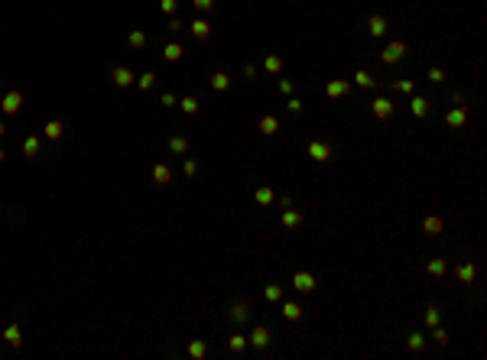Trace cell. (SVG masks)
<instances>
[{
  "instance_id": "cell-40",
  "label": "cell",
  "mask_w": 487,
  "mask_h": 360,
  "mask_svg": "<svg viewBox=\"0 0 487 360\" xmlns=\"http://www.w3.org/2000/svg\"><path fill=\"white\" fill-rule=\"evenodd\" d=\"M286 107H289V114H302V101H299V98H289Z\"/></svg>"
},
{
  "instance_id": "cell-27",
  "label": "cell",
  "mask_w": 487,
  "mask_h": 360,
  "mask_svg": "<svg viewBox=\"0 0 487 360\" xmlns=\"http://www.w3.org/2000/svg\"><path fill=\"white\" fill-rule=\"evenodd\" d=\"M263 68H266V72H273V75H279V72H283V59H279V55H266V59H263Z\"/></svg>"
},
{
  "instance_id": "cell-22",
  "label": "cell",
  "mask_w": 487,
  "mask_h": 360,
  "mask_svg": "<svg viewBox=\"0 0 487 360\" xmlns=\"http://www.w3.org/2000/svg\"><path fill=\"white\" fill-rule=\"evenodd\" d=\"M354 85H358V88H374L377 81H374V75H370V72L358 68V72H354Z\"/></svg>"
},
{
  "instance_id": "cell-4",
  "label": "cell",
  "mask_w": 487,
  "mask_h": 360,
  "mask_svg": "<svg viewBox=\"0 0 487 360\" xmlns=\"http://www.w3.org/2000/svg\"><path fill=\"white\" fill-rule=\"evenodd\" d=\"M292 289H299V292H315V276L305 273V269H299V273L292 276Z\"/></svg>"
},
{
  "instance_id": "cell-36",
  "label": "cell",
  "mask_w": 487,
  "mask_h": 360,
  "mask_svg": "<svg viewBox=\"0 0 487 360\" xmlns=\"http://www.w3.org/2000/svg\"><path fill=\"white\" fill-rule=\"evenodd\" d=\"M136 85H140V88H143V91H149V88H153V85H156V75H153V72H146V75H140V78H136Z\"/></svg>"
},
{
  "instance_id": "cell-21",
  "label": "cell",
  "mask_w": 487,
  "mask_h": 360,
  "mask_svg": "<svg viewBox=\"0 0 487 360\" xmlns=\"http://www.w3.org/2000/svg\"><path fill=\"white\" fill-rule=\"evenodd\" d=\"M211 88H215V91H228V88H231V75L215 72V75H211Z\"/></svg>"
},
{
  "instance_id": "cell-43",
  "label": "cell",
  "mask_w": 487,
  "mask_h": 360,
  "mask_svg": "<svg viewBox=\"0 0 487 360\" xmlns=\"http://www.w3.org/2000/svg\"><path fill=\"white\" fill-rule=\"evenodd\" d=\"M211 7H215V0H195V10L198 13H208Z\"/></svg>"
},
{
  "instance_id": "cell-47",
  "label": "cell",
  "mask_w": 487,
  "mask_h": 360,
  "mask_svg": "<svg viewBox=\"0 0 487 360\" xmlns=\"http://www.w3.org/2000/svg\"><path fill=\"white\" fill-rule=\"evenodd\" d=\"M4 133H7V123H4V120H0V136H4Z\"/></svg>"
},
{
  "instance_id": "cell-30",
  "label": "cell",
  "mask_w": 487,
  "mask_h": 360,
  "mask_svg": "<svg viewBox=\"0 0 487 360\" xmlns=\"http://www.w3.org/2000/svg\"><path fill=\"white\" fill-rule=\"evenodd\" d=\"M426 324H429V328H435V324H442V311H438L435 305H429V308H426Z\"/></svg>"
},
{
  "instance_id": "cell-38",
  "label": "cell",
  "mask_w": 487,
  "mask_h": 360,
  "mask_svg": "<svg viewBox=\"0 0 487 360\" xmlns=\"http://www.w3.org/2000/svg\"><path fill=\"white\" fill-rule=\"evenodd\" d=\"M266 299H270V302H279V299H283V286H266Z\"/></svg>"
},
{
  "instance_id": "cell-26",
  "label": "cell",
  "mask_w": 487,
  "mask_h": 360,
  "mask_svg": "<svg viewBox=\"0 0 487 360\" xmlns=\"http://www.w3.org/2000/svg\"><path fill=\"white\" fill-rule=\"evenodd\" d=\"M182 52H185V49H182L179 43H169L166 49H163V55H166V62H182Z\"/></svg>"
},
{
  "instance_id": "cell-15",
  "label": "cell",
  "mask_w": 487,
  "mask_h": 360,
  "mask_svg": "<svg viewBox=\"0 0 487 360\" xmlns=\"http://www.w3.org/2000/svg\"><path fill=\"white\" fill-rule=\"evenodd\" d=\"M192 36H195L198 43H205V39L211 36V26H208V20H195V23H192Z\"/></svg>"
},
{
  "instance_id": "cell-28",
  "label": "cell",
  "mask_w": 487,
  "mask_h": 360,
  "mask_svg": "<svg viewBox=\"0 0 487 360\" xmlns=\"http://www.w3.org/2000/svg\"><path fill=\"white\" fill-rule=\"evenodd\" d=\"M23 153L26 156H39V136H26V140H23Z\"/></svg>"
},
{
  "instance_id": "cell-10",
  "label": "cell",
  "mask_w": 487,
  "mask_h": 360,
  "mask_svg": "<svg viewBox=\"0 0 487 360\" xmlns=\"http://www.w3.org/2000/svg\"><path fill=\"white\" fill-rule=\"evenodd\" d=\"M387 17H383V13H374V17L367 20V30H370V36H383V33H387Z\"/></svg>"
},
{
  "instance_id": "cell-35",
  "label": "cell",
  "mask_w": 487,
  "mask_h": 360,
  "mask_svg": "<svg viewBox=\"0 0 487 360\" xmlns=\"http://www.w3.org/2000/svg\"><path fill=\"white\" fill-rule=\"evenodd\" d=\"M182 110H185V114H198V98L185 94V98H182Z\"/></svg>"
},
{
  "instance_id": "cell-9",
  "label": "cell",
  "mask_w": 487,
  "mask_h": 360,
  "mask_svg": "<svg viewBox=\"0 0 487 360\" xmlns=\"http://www.w3.org/2000/svg\"><path fill=\"white\" fill-rule=\"evenodd\" d=\"M370 107H374V117H377V120H387V117H393V104H390V98H377Z\"/></svg>"
},
{
  "instance_id": "cell-16",
  "label": "cell",
  "mask_w": 487,
  "mask_h": 360,
  "mask_svg": "<svg viewBox=\"0 0 487 360\" xmlns=\"http://www.w3.org/2000/svg\"><path fill=\"white\" fill-rule=\"evenodd\" d=\"M276 130H279V120H276V117H273V114L260 117V133H263V136H273V133H276Z\"/></svg>"
},
{
  "instance_id": "cell-12",
  "label": "cell",
  "mask_w": 487,
  "mask_h": 360,
  "mask_svg": "<svg viewBox=\"0 0 487 360\" xmlns=\"http://www.w3.org/2000/svg\"><path fill=\"white\" fill-rule=\"evenodd\" d=\"M455 276H458V282H468V286H471L474 276H477V266H474V263H461V266L455 269Z\"/></svg>"
},
{
  "instance_id": "cell-18",
  "label": "cell",
  "mask_w": 487,
  "mask_h": 360,
  "mask_svg": "<svg viewBox=\"0 0 487 360\" xmlns=\"http://www.w3.org/2000/svg\"><path fill=\"white\" fill-rule=\"evenodd\" d=\"M4 341L10 344V347H20V344H23V337H20V324H7V331H4Z\"/></svg>"
},
{
  "instance_id": "cell-6",
  "label": "cell",
  "mask_w": 487,
  "mask_h": 360,
  "mask_svg": "<svg viewBox=\"0 0 487 360\" xmlns=\"http://www.w3.org/2000/svg\"><path fill=\"white\" fill-rule=\"evenodd\" d=\"M445 123H448V127H464V123H468V107L458 104L455 110H448V114H445Z\"/></svg>"
},
{
  "instance_id": "cell-46",
  "label": "cell",
  "mask_w": 487,
  "mask_h": 360,
  "mask_svg": "<svg viewBox=\"0 0 487 360\" xmlns=\"http://www.w3.org/2000/svg\"><path fill=\"white\" fill-rule=\"evenodd\" d=\"M182 169H185V175H195V172H198V165L192 162V159H185V165H182Z\"/></svg>"
},
{
  "instance_id": "cell-37",
  "label": "cell",
  "mask_w": 487,
  "mask_h": 360,
  "mask_svg": "<svg viewBox=\"0 0 487 360\" xmlns=\"http://www.w3.org/2000/svg\"><path fill=\"white\" fill-rule=\"evenodd\" d=\"M445 269H448V266H445V260H429V273L432 276H445Z\"/></svg>"
},
{
  "instance_id": "cell-19",
  "label": "cell",
  "mask_w": 487,
  "mask_h": 360,
  "mask_svg": "<svg viewBox=\"0 0 487 360\" xmlns=\"http://www.w3.org/2000/svg\"><path fill=\"white\" fill-rule=\"evenodd\" d=\"M43 133H46V140H59V136L65 133V127H62V120H49L43 127Z\"/></svg>"
},
{
  "instance_id": "cell-17",
  "label": "cell",
  "mask_w": 487,
  "mask_h": 360,
  "mask_svg": "<svg viewBox=\"0 0 487 360\" xmlns=\"http://www.w3.org/2000/svg\"><path fill=\"white\" fill-rule=\"evenodd\" d=\"M409 110H413V117H426L429 114V101L422 98V94H416V98L409 101Z\"/></svg>"
},
{
  "instance_id": "cell-25",
  "label": "cell",
  "mask_w": 487,
  "mask_h": 360,
  "mask_svg": "<svg viewBox=\"0 0 487 360\" xmlns=\"http://www.w3.org/2000/svg\"><path fill=\"white\" fill-rule=\"evenodd\" d=\"M247 315H250L247 302H234V305H231V318H234L237 324H241V321H247Z\"/></svg>"
},
{
  "instance_id": "cell-32",
  "label": "cell",
  "mask_w": 487,
  "mask_h": 360,
  "mask_svg": "<svg viewBox=\"0 0 487 360\" xmlns=\"http://www.w3.org/2000/svg\"><path fill=\"white\" fill-rule=\"evenodd\" d=\"M228 347L234 350V354H241V350L247 347V337H244V334H237V331H234V337H231V341H228Z\"/></svg>"
},
{
  "instance_id": "cell-29",
  "label": "cell",
  "mask_w": 487,
  "mask_h": 360,
  "mask_svg": "<svg viewBox=\"0 0 487 360\" xmlns=\"http://www.w3.org/2000/svg\"><path fill=\"white\" fill-rule=\"evenodd\" d=\"M169 149H173V153H189V140H185V136H173V140H169Z\"/></svg>"
},
{
  "instance_id": "cell-2",
  "label": "cell",
  "mask_w": 487,
  "mask_h": 360,
  "mask_svg": "<svg viewBox=\"0 0 487 360\" xmlns=\"http://www.w3.org/2000/svg\"><path fill=\"white\" fill-rule=\"evenodd\" d=\"M308 156H312L315 162H328V159H332V146H328L325 140H312L308 143Z\"/></svg>"
},
{
  "instance_id": "cell-48",
  "label": "cell",
  "mask_w": 487,
  "mask_h": 360,
  "mask_svg": "<svg viewBox=\"0 0 487 360\" xmlns=\"http://www.w3.org/2000/svg\"><path fill=\"white\" fill-rule=\"evenodd\" d=\"M4 156H7V153H4V149H0V162H4Z\"/></svg>"
},
{
  "instance_id": "cell-8",
  "label": "cell",
  "mask_w": 487,
  "mask_h": 360,
  "mask_svg": "<svg viewBox=\"0 0 487 360\" xmlns=\"http://www.w3.org/2000/svg\"><path fill=\"white\" fill-rule=\"evenodd\" d=\"M348 91H351V81H341V78H335V81H328V85H325V94H328V98H345Z\"/></svg>"
},
{
  "instance_id": "cell-13",
  "label": "cell",
  "mask_w": 487,
  "mask_h": 360,
  "mask_svg": "<svg viewBox=\"0 0 487 360\" xmlns=\"http://www.w3.org/2000/svg\"><path fill=\"white\" fill-rule=\"evenodd\" d=\"M279 221H283V227H289V231H292V227H299V224H302V211H296V208H286V211H283V218H279Z\"/></svg>"
},
{
  "instance_id": "cell-44",
  "label": "cell",
  "mask_w": 487,
  "mask_h": 360,
  "mask_svg": "<svg viewBox=\"0 0 487 360\" xmlns=\"http://www.w3.org/2000/svg\"><path fill=\"white\" fill-rule=\"evenodd\" d=\"M279 94H292V81L289 78H279Z\"/></svg>"
},
{
  "instance_id": "cell-39",
  "label": "cell",
  "mask_w": 487,
  "mask_h": 360,
  "mask_svg": "<svg viewBox=\"0 0 487 360\" xmlns=\"http://www.w3.org/2000/svg\"><path fill=\"white\" fill-rule=\"evenodd\" d=\"M426 78H429V81H435V85H438V81H445V72H442V68H438V65H432Z\"/></svg>"
},
{
  "instance_id": "cell-14",
  "label": "cell",
  "mask_w": 487,
  "mask_h": 360,
  "mask_svg": "<svg viewBox=\"0 0 487 360\" xmlns=\"http://www.w3.org/2000/svg\"><path fill=\"white\" fill-rule=\"evenodd\" d=\"M442 218H438V214H432V218H426V221H422V231H426L429 234V237H438V234H442Z\"/></svg>"
},
{
  "instance_id": "cell-3",
  "label": "cell",
  "mask_w": 487,
  "mask_h": 360,
  "mask_svg": "<svg viewBox=\"0 0 487 360\" xmlns=\"http://www.w3.org/2000/svg\"><path fill=\"white\" fill-rule=\"evenodd\" d=\"M20 107H23V94H20V91H7L4 101H0V110H4V114H17Z\"/></svg>"
},
{
  "instance_id": "cell-41",
  "label": "cell",
  "mask_w": 487,
  "mask_h": 360,
  "mask_svg": "<svg viewBox=\"0 0 487 360\" xmlns=\"http://www.w3.org/2000/svg\"><path fill=\"white\" fill-rule=\"evenodd\" d=\"M176 10H179V0H163V13H169V17H173Z\"/></svg>"
},
{
  "instance_id": "cell-33",
  "label": "cell",
  "mask_w": 487,
  "mask_h": 360,
  "mask_svg": "<svg viewBox=\"0 0 487 360\" xmlns=\"http://www.w3.org/2000/svg\"><path fill=\"white\" fill-rule=\"evenodd\" d=\"M130 46H133V49H143V46H146V33L133 30V33H130Z\"/></svg>"
},
{
  "instance_id": "cell-24",
  "label": "cell",
  "mask_w": 487,
  "mask_h": 360,
  "mask_svg": "<svg viewBox=\"0 0 487 360\" xmlns=\"http://www.w3.org/2000/svg\"><path fill=\"white\" fill-rule=\"evenodd\" d=\"M205 354H208V344H205L202 337H198V341H192V344H189V357H192V360H202Z\"/></svg>"
},
{
  "instance_id": "cell-31",
  "label": "cell",
  "mask_w": 487,
  "mask_h": 360,
  "mask_svg": "<svg viewBox=\"0 0 487 360\" xmlns=\"http://www.w3.org/2000/svg\"><path fill=\"white\" fill-rule=\"evenodd\" d=\"M406 347H409V350H422V347H426V337H422L419 331H416V334H409V337H406Z\"/></svg>"
},
{
  "instance_id": "cell-20",
  "label": "cell",
  "mask_w": 487,
  "mask_h": 360,
  "mask_svg": "<svg viewBox=\"0 0 487 360\" xmlns=\"http://www.w3.org/2000/svg\"><path fill=\"white\" fill-rule=\"evenodd\" d=\"M283 318L299 321V318H302V305H299V302H283Z\"/></svg>"
},
{
  "instance_id": "cell-5",
  "label": "cell",
  "mask_w": 487,
  "mask_h": 360,
  "mask_svg": "<svg viewBox=\"0 0 487 360\" xmlns=\"http://www.w3.org/2000/svg\"><path fill=\"white\" fill-rule=\"evenodd\" d=\"M247 344H253L257 350H263L266 344H270V328H263V324H257V328L250 331V337H247Z\"/></svg>"
},
{
  "instance_id": "cell-42",
  "label": "cell",
  "mask_w": 487,
  "mask_h": 360,
  "mask_svg": "<svg viewBox=\"0 0 487 360\" xmlns=\"http://www.w3.org/2000/svg\"><path fill=\"white\" fill-rule=\"evenodd\" d=\"M396 91H403V94H413V91H416V85H413V81H396Z\"/></svg>"
},
{
  "instance_id": "cell-7",
  "label": "cell",
  "mask_w": 487,
  "mask_h": 360,
  "mask_svg": "<svg viewBox=\"0 0 487 360\" xmlns=\"http://www.w3.org/2000/svg\"><path fill=\"white\" fill-rule=\"evenodd\" d=\"M111 78H114V85H117V88H130V85H133V72H130L127 65H117L111 72Z\"/></svg>"
},
{
  "instance_id": "cell-1",
  "label": "cell",
  "mask_w": 487,
  "mask_h": 360,
  "mask_svg": "<svg viewBox=\"0 0 487 360\" xmlns=\"http://www.w3.org/2000/svg\"><path fill=\"white\" fill-rule=\"evenodd\" d=\"M406 55V43H400V39H393V43L387 46V49L380 52V59H383V65H396V62Z\"/></svg>"
},
{
  "instance_id": "cell-11",
  "label": "cell",
  "mask_w": 487,
  "mask_h": 360,
  "mask_svg": "<svg viewBox=\"0 0 487 360\" xmlns=\"http://www.w3.org/2000/svg\"><path fill=\"white\" fill-rule=\"evenodd\" d=\"M153 182L156 185H169V182H173V169H169L166 162H156L153 165Z\"/></svg>"
},
{
  "instance_id": "cell-45",
  "label": "cell",
  "mask_w": 487,
  "mask_h": 360,
  "mask_svg": "<svg viewBox=\"0 0 487 360\" xmlns=\"http://www.w3.org/2000/svg\"><path fill=\"white\" fill-rule=\"evenodd\" d=\"M176 104H179V101H176V94H173V91L163 94V107H176Z\"/></svg>"
},
{
  "instance_id": "cell-23",
  "label": "cell",
  "mask_w": 487,
  "mask_h": 360,
  "mask_svg": "<svg viewBox=\"0 0 487 360\" xmlns=\"http://www.w3.org/2000/svg\"><path fill=\"white\" fill-rule=\"evenodd\" d=\"M273 198L276 195H273V189H266V185H260V189L253 192V202L257 205H273Z\"/></svg>"
},
{
  "instance_id": "cell-34",
  "label": "cell",
  "mask_w": 487,
  "mask_h": 360,
  "mask_svg": "<svg viewBox=\"0 0 487 360\" xmlns=\"http://www.w3.org/2000/svg\"><path fill=\"white\" fill-rule=\"evenodd\" d=\"M432 341H435L438 347H445V344H448V334H445L442 324H435V328H432Z\"/></svg>"
}]
</instances>
